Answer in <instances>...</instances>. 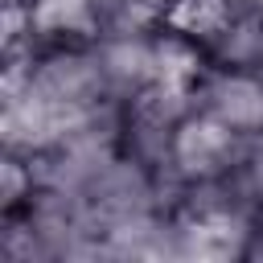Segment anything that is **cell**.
Returning a JSON list of instances; mask_svg holds the SVG:
<instances>
[{"label":"cell","mask_w":263,"mask_h":263,"mask_svg":"<svg viewBox=\"0 0 263 263\" xmlns=\"http://www.w3.org/2000/svg\"><path fill=\"white\" fill-rule=\"evenodd\" d=\"M132 4H136L144 16H152V21H160V25H164V16L173 12V4H177V0H132Z\"/></svg>","instance_id":"obj_11"},{"label":"cell","mask_w":263,"mask_h":263,"mask_svg":"<svg viewBox=\"0 0 263 263\" xmlns=\"http://www.w3.org/2000/svg\"><path fill=\"white\" fill-rule=\"evenodd\" d=\"M29 82L49 103H58L70 115H82L90 107L115 103L111 90H107V78H103V66H99V53H95L90 41H82V45H45L33 58Z\"/></svg>","instance_id":"obj_2"},{"label":"cell","mask_w":263,"mask_h":263,"mask_svg":"<svg viewBox=\"0 0 263 263\" xmlns=\"http://www.w3.org/2000/svg\"><path fill=\"white\" fill-rule=\"evenodd\" d=\"M247 181H251L255 201H259V214H263V132L251 140V152H247Z\"/></svg>","instance_id":"obj_10"},{"label":"cell","mask_w":263,"mask_h":263,"mask_svg":"<svg viewBox=\"0 0 263 263\" xmlns=\"http://www.w3.org/2000/svg\"><path fill=\"white\" fill-rule=\"evenodd\" d=\"M247 152H251V136L234 132L230 123L214 119L210 111L193 107L177 132H173V152H168V173L181 181V185H193V181H214V177H226V173H238L247 164Z\"/></svg>","instance_id":"obj_1"},{"label":"cell","mask_w":263,"mask_h":263,"mask_svg":"<svg viewBox=\"0 0 263 263\" xmlns=\"http://www.w3.org/2000/svg\"><path fill=\"white\" fill-rule=\"evenodd\" d=\"M33 41L45 45H82L99 37V8L103 0H25Z\"/></svg>","instance_id":"obj_5"},{"label":"cell","mask_w":263,"mask_h":263,"mask_svg":"<svg viewBox=\"0 0 263 263\" xmlns=\"http://www.w3.org/2000/svg\"><path fill=\"white\" fill-rule=\"evenodd\" d=\"M33 193H37V168H33V160L21 156V152H4L0 156V214L21 210Z\"/></svg>","instance_id":"obj_9"},{"label":"cell","mask_w":263,"mask_h":263,"mask_svg":"<svg viewBox=\"0 0 263 263\" xmlns=\"http://www.w3.org/2000/svg\"><path fill=\"white\" fill-rule=\"evenodd\" d=\"M205 70H210V49L205 45H197L193 37H185L168 25L156 29V82L197 95V82H201Z\"/></svg>","instance_id":"obj_6"},{"label":"cell","mask_w":263,"mask_h":263,"mask_svg":"<svg viewBox=\"0 0 263 263\" xmlns=\"http://www.w3.org/2000/svg\"><path fill=\"white\" fill-rule=\"evenodd\" d=\"M234 12H238L234 0H177L173 12L164 16V25L177 29V33H185V37H193L197 45L210 49V45L222 37V29L234 21Z\"/></svg>","instance_id":"obj_8"},{"label":"cell","mask_w":263,"mask_h":263,"mask_svg":"<svg viewBox=\"0 0 263 263\" xmlns=\"http://www.w3.org/2000/svg\"><path fill=\"white\" fill-rule=\"evenodd\" d=\"M214 66L230 70H259L263 66V8H238L222 37L210 45Z\"/></svg>","instance_id":"obj_7"},{"label":"cell","mask_w":263,"mask_h":263,"mask_svg":"<svg viewBox=\"0 0 263 263\" xmlns=\"http://www.w3.org/2000/svg\"><path fill=\"white\" fill-rule=\"evenodd\" d=\"M238 8H263V0H234Z\"/></svg>","instance_id":"obj_13"},{"label":"cell","mask_w":263,"mask_h":263,"mask_svg":"<svg viewBox=\"0 0 263 263\" xmlns=\"http://www.w3.org/2000/svg\"><path fill=\"white\" fill-rule=\"evenodd\" d=\"M197 107L255 140L263 132V78H259V70H230V66L210 62V70L197 82Z\"/></svg>","instance_id":"obj_3"},{"label":"cell","mask_w":263,"mask_h":263,"mask_svg":"<svg viewBox=\"0 0 263 263\" xmlns=\"http://www.w3.org/2000/svg\"><path fill=\"white\" fill-rule=\"evenodd\" d=\"M247 259L263 263V218H259V226L251 230V242H247Z\"/></svg>","instance_id":"obj_12"},{"label":"cell","mask_w":263,"mask_h":263,"mask_svg":"<svg viewBox=\"0 0 263 263\" xmlns=\"http://www.w3.org/2000/svg\"><path fill=\"white\" fill-rule=\"evenodd\" d=\"M115 103H132L156 82V29L152 33H119L90 41Z\"/></svg>","instance_id":"obj_4"}]
</instances>
